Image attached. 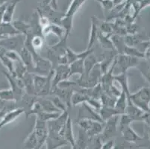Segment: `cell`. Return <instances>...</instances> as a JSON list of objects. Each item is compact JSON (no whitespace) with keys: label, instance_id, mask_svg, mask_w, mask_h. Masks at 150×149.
<instances>
[{"label":"cell","instance_id":"cell-1","mask_svg":"<svg viewBox=\"0 0 150 149\" xmlns=\"http://www.w3.org/2000/svg\"><path fill=\"white\" fill-rule=\"evenodd\" d=\"M86 0H73L68 8L67 11L64 13L61 20V25L64 28L66 35L68 37L70 35L73 29V23L74 16L77 11L79 10L81 5L84 3Z\"/></svg>","mask_w":150,"mask_h":149},{"label":"cell","instance_id":"cell-2","mask_svg":"<svg viewBox=\"0 0 150 149\" xmlns=\"http://www.w3.org/2000/svg\"><path fill=\"white\" fill-rule=\"evenodd\" d=\"M102 76V73L100 69V66L98 63L88 76H80L79 78L77 79L76 81L79 87L92 88L100 83Z\"/></svg>","mask_w":150,"mask_h":149},{"label":"cell","instance_id":"cell-3","mask_svg":"<svg viewBox=\"0 0 150 149\" xmlns=\"http://www.w3.org/2000/svg\"><path fill=\"white\" fill-rule=\"evenodd\" d=\"M128 98L143 111L150 112L149 107L150 102V89L142 88L136 93H131Z\"/></svg>","mask_w":150,"mask_h":149},{"label":"cell","instance_id":"cell-4","mask_svg":"<svg viewBox=\"0 0 150 149\" xmlns=\"http://www.w3.org/2000/svg\"><path fill=\"white\" fill-rule=\"evenodd\" d=\"M77 125L85 131L91 139L99 136L104 128V123L91 119H81L77 121Z\"/></svg>","mask_w":150,"mask_h":149},{"label":"cell","instance_id":"cell-5","mask_svg":"<svg viewBox=\"0 0 150 149\" xmlns=\"http://www.w3.org/2000/svg\"><path fill=\"white\" fill-rule=\"evenodd\" d=\"M120 115H117L108 119L104 123V128L102 133L99 135L102 143L112 139L117 135L119 128V119Z\"/></svg>","mask_w":150,"mask_h":149},{"label":"cell","instance_id":"cell-6","mask_svg":"<svg viewBox=\"0 0 150 149\" xmlns=\"http://www.w3.org/2000/svg\"><path fill=\"white\" fill-rule=\"evenodd\" d=\"M25 37L23 35H17L0 40V46L8 51H13L19 53L23 47H25Z\"/></svg>","mask_w":150,"mask_h":149},{"label":"cell","instance_id":"cell-7","mask_svg":"<svg viewBox=\"0 0 150 149\" xmlns=\"http://www.w3.org/2000/svg\"><path fill=\"white\" fill-rule=\"evenodd\" d=\"M33 131H35L37 139H38V148L37 149H40L43 144L46 143V140L48 136L49 131L47 128V122L36 118Z\"/></svg>","mask_w":150,"mask_h":149},{"label":"cell","instance_id":"cell-8","mask_svg":"<svg viewBox=\"0 0 150 149\" xmlns=\"http://www.w3.org/2000/svg\"><path fill=\"white\" fill-rule=\"evenodd\" d=\"M138 64L137 57H132L125 54H118L116 57V66L120 69V73L127 72L128 69Z\"/></svg>","mask_w":150,"mask_h":149},{"label":"cell","instance_id":"cell-9","mask_svg":"<svg viewBox=\"0 0 150 149\" xmlns=\"http://www.w3.org/2000/svg\"><path fill=\"white\" fill-rule=\"evenodd\" d=\"M81 119H91L105 123L104 121H102L99 113L96 112V110H94L93 107H91L86 102H84L81 105H80V107L79 109L78 121Z\"/></svg>","mask_w":150,"mask_h":149},{"label":"cell","instance_id":"cell-10","mask_svg":"<svg viewBox=\"0 0 150 149\" xmlns=\"http://www.w3.org/2000/svg\"><path fill=\"white\" fill-rule=\"evenodd\" d=\"M69 116V110H67L61 113L58 118L47 121V128H48L49 132L59 133L60 131L66 124Z\"/></svg>","mask_w":150,"mask_h":149},{"label":"cell","instance_id":"cell-11","mask_svg":"<svg viewBox=\"0 0 150 149\" xmlns=\"http://www.w3.org/2000/svg\"><path fill=\"white\" fill-rule=\"evenodd\" d=\"M69 78V64H60L54 69V76L52 78V90L60 82Z\"/></svg>","mask_w":150,"mask_h":149},{"label":"cell","instance_id":"cell-12","mask_svg":"<svg viewBox=\"0 0 150 149\" xmlns=\"http://www.w3.org/2000/svg\"><path fill=\"white\" fill-rule=\"evenodd\" d=\"M38 97L37 95H30L25 93V94L23 95L20 100L18 102H16L17 107L22 108L24 110V114L25 115L26 118L28 117V113L31 109L32 108L34 104L38 101Z\"/></svg>","mask_w":150,"mask_h":149},{"label":"cell","instance_id":"cell-13","mask_svg":"<svg viewBox=\"0 0 150 149\" xmlns=\"http://www.w3.org/2000/svg\"><path fill=\"white\" fill-rule=\"evenodd\" d=\"M46 149H58L63 146L67 145L69 143L66 139L58 133L49 132L48 136L46 140Z\"/></svg>","mask_w":150,"mask_h":149},{"label":"cell","instance_id":"cell-14","mask_svg":"<svg viewBox=\"0 0 150 149\" xmlns=\"http://www.w3.org/2000/svg\"><path fill=\"white\" fill-rule=\"evenodd\" d=\"M75 92L74 88L69 89H61L58 87H55L52 90L51 95H56L58 98H60L63 102H64L65 105L67 107L68 110L72 107L71 104V98L73 95V93Z\"/></svg>","mask_w":150,"mask_h":149},{"label":"cell","instance_id":"cell-15","mask_svg":"<svg viewBox=\"0 0 150 149\" xmlns=\"http://www.w3.org/2000/svg\"><path fill=\"white\" fill-rule=\"evenodd\" d=\"M18 54L23 64L26 67L27 71L31 74H36V69H35L33 57H32L31 52L28 51V49L25 46L20 50Z\"/></svg>","mask_w":150,"mask_h":149},{"label":"cell","instance_id":"cell-16","mask_svg":"<svg viewBox=\"0 0 150 149\" xmlns=\"http://www.w3.org/2000/svg\"><path fill=\"white\" fill-rule=\"evenodd\" d=\"M59 134L64 138L69 144H70L72 146L75 145V144H76V139H75L74 135H73V121H72L70 115L68 117L66 124L64 126V128L59 132Z\"/></svg>","mask_w":150,"mask_h":149},{"label":"cell","instance_id":"cell-17","mask_svg":"<svg viewBox=\"0 0 150 149\" xmlns=\"http://www.w3.org/2000/svg\"><path fill=\"white\" fill-rule=\"evenodd\" d=\"M99 21L96 17H92V21H91V34L89 37V41H88V46L86 49H91L94 48L95 43L97 41L98 34L99 31Z\"/></svg>","mask_w":150,"mask_h":149},{"label":"cell","instance_id":"cell-18","mask_svg":"<svg viewBox=\"0 0 150 149\" xmlns=\"http://www.w3.org/2000/svg\"><path fill=\"white\" fill-rule=\"evenodd\" d=\"M94 52V48L91 49H86L85 51L82 52L80 53H76L74 51H73L69 47L67 49V64H70L73 63L74 61H78L80 59H84L88 55H89L91 53Z\"/></svg>","mask_w":150,"mask_h":149},{"label":"cell","instance_id":"cell-19","mask_svg":"<svg viewBox=\"0 0 150 149\" xmlns=\"http://www.w3.org/2000/svg\"><path fill=\"white\" fill-rule=\"evenodd\" d=\"M23 113H24V110L19 107L13 109V110L9 111L8 113H7L0 121V128L16 120Z\"/></svg>","mask_w":150,"mask_h":149},{"label":"cell","instance_id":"cell-20","mask_svg":"<svg viewBox=\"0 0 150 149\" xmlns=\"http://www.w3.org/2000/svg\"><path fill=\"white\" fill-rule=\"evenodd\" d=\"M20 0H10L8 2V5L6 6V9L5 11V13L2 18V23H11L13 21V16L14 14L15 9L17 8V5Z\"/></svg>","mask_w":150,"mask_h":149},{"label":"cell","instance_id":"cell-21","mask_svg":"<svg viewBox=\"0 0 150 149\" xmlns=\"http://www.w3.org/2000/svg\"><path fill=\"white\" fill-rule=\"evenodd\" d=\"M11 24L20 35H24L25 37L33 35L30 23H27L22 20H15V21H12Z\"/></svg>","mask_w":150,"mask_h":149},{"label":"cell","instance_id":"cell-22","mask_svg":"<svg viewBox=\"0 0 150 149\" xmlns=\"http://www.w3.org/2000/svg\"><path fill=\"white\" fill-rule=\"evenodd\" d=\"M6 52L7 50L4 49L3 47L0 46V61L2 64V65L5 66L7 69V71L10 74H11L12 76H16L15 75V71H14V65H13V62L8 58L6 56Z\"/></svg>","mask_w":150,"mask_h":149},{"label":"cell","instance_id":"cell-23","mask_svg":"<svg viewBox=\"0 0 150 149\" xmlns=\"http://www.w3.org/2000/svg\"><path fill=\"white\" fill-rule=\"evenodd\" d=\"M17 35L20 34L15 29L11 23H0V40Z\"/></svg>","mask_w":150,"mask_h":149},{"label":"cell","instance_id":"cell-24","mask_svg":"<svg viewBox=\"0 0 150 149\" xmlns=\"http://www.w3.org/2000/svg\"><path fill=\"white\" fill-rule=\"evenodd\" d=\"M98 111H99L98 113H99V116H100L102 121H104V122L107 121L108 119L111 118V117H114V116L122 114L119 110H117L114 107H110L102 106V107Z\"/></svg>","mask_w":150,"mask_h":149},{"label":"cell","instance_id":"cell-25","mask_svg":"<svg viewBox=\"0 0 150 149\" xmlns=\"http://www.w3.org/2000/svg\"><path fill=\"white\" fill-rule=\"evenodd\" d=\"M33 81L35 95L38 96L46 86L48 81V76H40V75L33 74Z\"/></svg>","mask_w":150,"mask_h":149},{"label":"cell","instance_id":"cell-26","mask_svg":"<svg viewBox=\"0 0 150 149\" xmlns=\"http://www.w3.org/2000/svg\"><path fill=\"white\" fill-rule=\"evenodd\" d=\"M99 63V61L96 59V57L94 54V52L91 53L89 55L84 58V72L81 76H88L91 72L93 67L96 64Z\"/></svg>","mask_w":150,"mask_h":149},{"label":"cell","instance_id":"cell-27","mask_svg":"<svg viewBox=\"0 0 150 149\" xmlns=\"http://www.w3.org/2000/svg\"><path fill=\"white\" fill-rule=\"evenodd\" d=\"M21 79L23 80V84H24V86H25V93L28 94H30V95H35V87H34L33 74L27 72L23 76V78Z\"/></svg>","mask_w":150,"mask_h":149},{"label":"cell","instance_id":"cell-28","mask_svg":"<svg viewBox=\"0 0 150 149\" xmlns=\"http://www.w3.org/2000/svg\"><path fill=\"white\" fill-rule=\"evenodd\" d=\"M38 101L41 105L43 111L48 112V113H61L56 107L54 106L50 98H45V97H38Z\"/></svg>","mask_w":150,"mask_h":149},{"label":"cell","instance_id":"cell-29","mask_svg":"<svg viewBox=\"0 0 150 149\" xmlns=\"http://www.w3.org/2000/svg\"><path fill=\"white\" fill-rule=\"evenodd\" d=\"M84 60L80 59L78 61H74L69 65V78L74 75H79L81 76L84 74Z\"/></svg>","mask_w":150,"mask_h":149},{"label":"cell","instance_id":"cell-30","mask_svg":"<svg viewBox=\"0 0 150 149\" xmlns=\"http://www.w3.org/2000/svg\"><path fill=\"white\" fill-rule=\"evenodd\" d=\"M114 80L117 81L120 84L121 90L123 91L128 97L130 95V91L129 89V85H128V78L126 72L125 73H120L118 75H115L114 76Z\"/></svg>","mask_w":150,"mask_h":149},{"label":"cell","instance_id":"cell-31","mask_svg":"<svg viewBox=\"0 0 150 149\" xmlns=\"http://www.w3.org/2000/svg\"><path fill=\"white\" fill-rule=\"evenodd\" d=\"M91 139H91L88 136V135L86 133L85 131H84L82 129L79 128V137H78L77 141H76L75 145L77 146L79 149H86L88 148V145L89 144V142Z\"/></svg>","mask_w":150,"mask_h":149},{"label":"cell","instance_id":"cell-32","mask_svg":"<svg viewBox=\"0 0 150 149\" xmlns=\"http://www.w3.org/2000/svg\"><path fill=\"white\" fill-rule=\"evenodd\" d=\"M127 104L128 96L123 91H122L120 95V96L117 98V100H116L114 108L117 109V110H119L120 112H121V113L123 114L125 112V109H126V107H127Z\"/></svg>","mask_w":150,"mask_h":149},{"label":"cell","instance_id":"cell-33","mask_svg":"<svg viewBox=\"0 0 150 149\" xmlns=\"http://www.w3.org/2000/svg\"><path fill=\"white\" fill-rule=\"evenodd\" d=\"M122 133V137L127 142H135L139 139V136L135 133V132L132 130L130 125L120 130Z\"/></svg>","mask_w":150,"mask_h":149},{"label":"cell","instance_id":"cell-34","mask_svg":"<svg viewBox=\"0 0 150 149\" xmlns=\"http://www.w3.org/2000/svg\"><path fill=\"white\" fill-rule=\"evenodd\" d=\"M97 41L100 43L101 46L104 49H110V50H115L114 46L113 45L112 41L110 40V37L106 36V35H103L99 30V34H98L97 37Z\"/></svg>","mask_w":150,"mask_h":149},{"label":"cell","instance_id":"cell-35","mask_svg":"<svg viewBox=\"0 0 150 149\" xmlns=\"http://www.w3.org/2000/svg\"><path fill=\"white\" fill-rule=\"evenodd\" d=\"M89 98L90 97L85 95V94L82 93L78 92V91H75L73 93V95H72L71 104H72V106H76V105H81L84 102H87V101Z\"/></svg>","mask_w":150,"mask_h":149},{"label":"cell","instance_id":"cell-36","mask_svg":"<svg viewBox=\"0 0 150 149\" xmlns=\"http://www.w3.org/2000/svg\"><path fill=\"white\" fill-rule=\"evenodd\" d=\"M24 149H37L38 148V139L35 131H32L31 133L27 136L24 141Z\"/></svg>","mask_w":150,"mask_h":149},{"label":"cell","instance_id":"cell-37","mask_svg":"<svg viewBox=\"0 0 150 149\" xmlns=\"http://www.w3.org/2000/svg\"><path fill=\"white\" fill-rule=\"evenodd\" d=\"M61 113H48V112L43 111V110H42L41 111L39 112V113L36 115V118L47 122V121H51V120L58 118L60 115H61Z\"/></svg>","mask_w":150,"mask_h":149},{"label":"cell","instance_id":"cell-38","mask_svg":"<svg viewBox=\"0 0 150 149\" xmlns=\"http://www.w3.org/2000/svg\"><path fill=\"white\" fill-rule=\"evenodd\" d=\"M99 100H100L101 103H102V106L114 107L117 98L110 96V95H108V94L105 93L103 92L102 93V95H101Z\"/></svg>","mask_w":150,"mask_h":149},{"label":"cell","instance_id":"cell-39","mask_svg":"<svg viewBox=\"0 0 150 149\" xmlns=\"http://www.w3.org/2000/svg\"><path fill=\"white\" fill-rule=\"evenodd\" d=\"M50 98H50V100L52 101V102L54 104V106L56 107L57 108H58L61 113L67 111V110H69L67 108V105H65L64 102H63L61 98H58L56 95H50Z\"/></svg>","mask_w":150,"mask_h":149},{"label":"cell","instance_id":"cell-40","mask_svg":"<svg viewBox=\"0 0 150 149\" xmlns=\"http://www.w3.org/2000/svg\"><path fill=\"white\" fill-rule=\"evenodd\" d=\"M0 99L4 102H11L15 101L14 95L11 88L8 90H0Z\"/></svg>","mask_w":150,"mask_h":149},{"label":"cell","instance_id":"cell-41","mask_svg":"<svg viewBox=\"0 0 150 149\" xmlns=\"http://www.w3.org/2000/svg\"><path fill=\"white\" fill-rule=\"evenodd\" d=\"M57 87L61 89L74 88L76 90L79 86L77 85V83H76V81H69V79H67V80L63 81L60 82L59 84L57 85Z\"/></svg>","mask_w":150,"mask_h":149},{"label":"cell","instance_id":"cell-42","mask_svg":"<svg viewBox=\"0 0 150 149\" xmlns=\"http://www.w3.org/2000/svg\"><path fill=\"white\" fill-rule=\"evenodd\" d=\"M99 2L105 11H111L114 8V4L113 0H96Z\"/></svg>","mask_w":150,"mask_h":149},{"label":"cell","instance_id":"cell-43","mask_svg":"<svg viewBox=\"0 0 150 149\" xmlns=\"http://www.w3.org/2000/svg\"><path fill=\"white\" fill-rule=\"evenodd\" d=\"M114 147H115V142L114 139H109L102 143L101 149H114Z\"/></svg>","mask_w":150,"mask_h":149},{"label":"cell","instance_id":"cell-44","mask_svg":"<svg viewBox=\"0 0 150 149\" xmlns=\"http://www.w3.org/2000/svg\"><path fill=\"white\" fill-rule=\"evenodd\" d=\"M8 2L3 4V5H0V23H2V18H3V15L5 13V11L6 9V6L8 5Z\"/></svg>","mask_w":150,"mask_h":149},{"label":"cell","instance_id":"cell-45","mask_svg":"<svg viewBox=\"0 0 150 149\" xmlns=\"http://www.w3.org/2000/svg\"><path fill=\"white\" fill-rule=\"evenodd\" d=\"M52 8H54V10L58 9V0H53V2L51 4Z\"/></svg>","mask_w":150,"mask_h":149},{"label":"cell","instance_id":"cell-46","mask_svg":"<svg viewBox=\"0 0 150 149\" xmlns=\"http://www.w3.org/2000/svg\"><path fill=\"white\" fill-rule=\"evenodd\" d=\"M71 149H79V148L76 145H74V146H72V148Z\"/></svg>","mask_w":150,"mask_h":149},{"label":"cell","instance_id":"cell-47","mask_svg":"<svg viewBox=\"0 0 150 149\" xmlns=\"http://www.w3.org/2000/svg\"><path fill=\"white\" fill-rule=\"evenodd\" d=\"M1 101H2V100H1V99H0V102H1Z\"/></svg>","mask_w":150,"mask_h":149},{"label":"cell","instance_id":"cell-48","mask_svg":"<svg viewBox=\"0 0 150 149\" xmlns=\"http://www.w3.org/2000/svg\"><path fill=\"white\" fill-rule=\"evenodd\" d=\"M23 149H24V148H23Z\"/></svg>","mask_w":150,"mask_h":149}]
</instances>
